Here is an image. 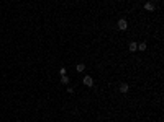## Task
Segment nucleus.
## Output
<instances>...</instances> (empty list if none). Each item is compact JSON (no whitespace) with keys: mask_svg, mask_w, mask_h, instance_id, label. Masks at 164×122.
<instances>
[{"mask_svg":"<svg viewBox=\"0 0 164 122\" xmlns=\"http://www.w3.org/2000/svg\"><path fill=\"white\" fill-rule=\"evenodd\" d=\"M84 69H85V65L84 64H77V67H76L77 72H84Z\"/></svg>","mask_w":164,"mask_h":122,"instance_id":"nucleus-8","label":"nucleus"},{"mask_svg":"<svg viewBox=\"0 0 164 122\" xmlns=\"http://www.w3.org/2000/svg\"><path fill=\"white\" fill-rule=\"evenodd\" d=\"M138 51H146V43H140L138 44Z\"/></svg>","mask_w":164,"mask_h":122,"instance_id":"nucleus-7","label":"nucleus"},{"mask_svg":"<svg viewBox=\"0 0 164 122\" xmlns=\"http://www.w3.org/2000/svg\"><path fill=\"white\" fill-rule=\"evenodd\" d=\"M59 75H66V67H61L59 69Z\"/></svg>","mask_w":164,"mask_h":122,"instance_id":"nucleus-9","label":"nucleus"},{"mask_svg":"<svg viewBox=\"0 0 164 122\" xmlns=\"http://www.w3.org/2000/svg\"><path fill=\"white\" fill-rule=\"evenodd\" d=\"M128 51H130V52H136V51H138V44H136V43H130V46H128Z\"/></svg>","mask_w":164,"mask_h":122,"instance_id":"nucleus-4","label":"nucleus"},{"mask_svg":"<svg viewBox=\"0 0 164 122\" xmlns=\"http://www.w3.org/2000/svg\"><path fill=\"white\" fill-rule=\"evenodd\" d=\"M120 91L121 93H128V85H126V83H121L120 85Z\"/></svg>","mask_w":164,"mask_h":122,"instance_id":"nucleus-6","label":"nucleus"},{"mask_svg":"<svg viewBox=\"0 0 164 122\" xmlns=\"http://www.w3.org/2000/svg\"><path fill=\"white\" fill-rule=\"evenodd\" d=\"M144 10L146 11H154V3L153 2H146V3H144Z\"/></svg>","mask_w":164,"mask_h":122,"instance_id":"nucleus-3","label":"nucleus"},{"mask_svg":"<svg viewBox=\"0 0 164 122\" xmlns=\"http://www.w3.org/2000/svg\"><path fill=\"white\" fill-rule=\"evenodd\" d=\"M82 81H84V85H85V86H89V88H90V86L94 85V80H92V77H89V75H85Z\"/></svg>","mask_w":164,"mask_h":122,"instance_id":"nucleus-2","label":"nucleus"},{"mask_svg":"<svg viewBox=\"0 0 164 122\" xmlns=\"http://www.w3.org/2000/svg\"><path fill=\"white\" fill-rule=\"evenodd\" d=\"M61 83H62V85H67V83H69V77H67V75H61Z\"/></svg>","mask_w":164,"mask_h":122,"instance_id":"nucleus-5","label":"nucleus"},{"mask_svg":"<svg viewBox=\"0 0 164 122\" xmlns=\"http://www.w3.org/2000/svg\"><path fill=\"white\" fill-rule=\"evenodd\" d=\"M118 28H120L121 31H125V29H128V21H126L125 18H121V20H118Z\"/></svg>","mask_w":164,"mask_h":122,"instance_id":"nucleus-1","label":"nucleus"}]
</instances>
